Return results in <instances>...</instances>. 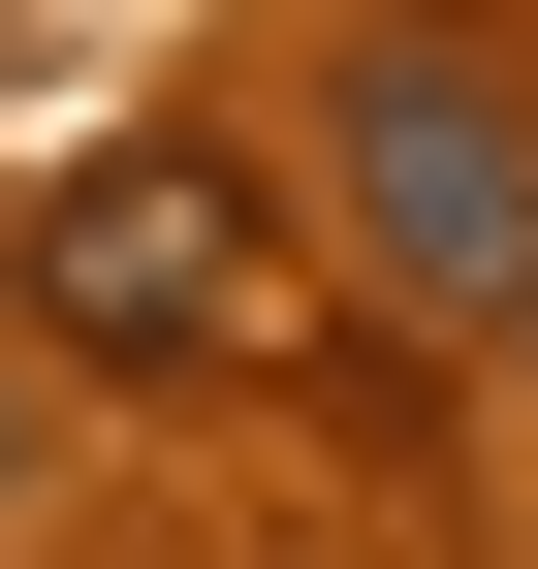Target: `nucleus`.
Returning a JSON list of instances; mask_svg holds the SVG:
<instances>
[{
  "instance_id": "7ed1b4c3",
  "label": "nucleus",
  "mask_w": 538,
  "mask_h": 569,
  "mask_svg": "<svg viewBox=\"0 0 538 569\" xmlns=\"http://www.w3.org/2000/svg\"><path fill=\"white\" fill-rule=\"evenodd\" d=\"M32 475H63V443H32V380H0V507H32Z\"/></svg>"
},
{
  "instance_id": "f257e3e1",
  "label": "nucleus",
  "mask_w": 538,
  "mask_h": 569,
  "mask_svg": "<svg viewBox=\"0 0 538 569\" xmlns=\"http://www.w3.org/2000/svg\"><path fill=\"white\" fill-rule=\"evenodd\" d=\"M317 222H349L380 317H444V348H538V96L476 32H349V96H317Z\"/></svg>"
},
{
  "instance_id": "f03ea898",
  "label": "nucleus",
  "mask_w": 538,
  "mask_h": 569,
  "mask_svg": "<svg viewBox=\"0 0 538 569\" xmlns=\"http://www.w3.org/2000/svg\"><path fill=\"white\" fill-rule=\"evenodd\" d=\"M32 348L222 380V348H253V190H222V159H63V190H32Z\"/></svg>"
}]
</instances>
